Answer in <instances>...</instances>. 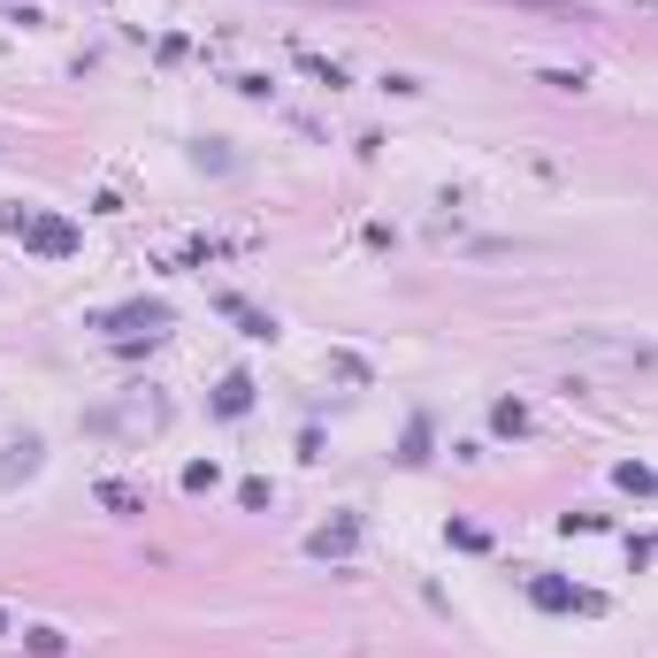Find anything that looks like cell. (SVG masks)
I'll return each mask as SVG.
<instances>
[{"mask_svg": "<svg viewBox=\"0 0 658 658\" xmlns=\"http://www.w3.org/2000/svg\"><path fill=\"white\" fill-rule=\"evenodd\" d=\"M329 8H352V0H329Z\"/></svg>", "mask_w": 658, "mask_h": 658, "instance_id": "cell-6", "label": "cell"}, {"mask_svg": "<svg viewBox=\"0 0 658 658\" xmlns=\"http://www.w3.org/2000/svg\"><path fill=\"white\" fill-rule=\"evenodd\" d=\"M528 597H536L544 613H597V590H574V582H551V574H536Z\"/></svg>", "mask_w": 658, "mask_h": 658, "instance_id": "cell-1", "label": "cell"}, {"mask_svg": "<svg viewBox=\"0 0 658 658\" xmlns=\"http://www.w3.org/2000/svg\"><path fill=\"white\" fill-rule=\"evenodd\" d=\"M0 628H8V613H0Z\"/></svg>", "mask_w": 658, "mask_h": 658, "instance_id": "cell-7", "label": "cell"}, {"mask_svg": "<svg viewBox=\"0 0 658 658\" xmlns=\"http://www.w3.org/2000/svg\"><path fill=\"white\" fill-rule=\"evenodd\" d=\"M23 644H31V651H39V658H62V651H69V636H62V628H31Z\"/></svg>", "mask_w": 658, "mask_h": 658, "instance_id": "cell-4", "label": "cell"}, {"mask_svg": "<svg viewBox=\"0 0 658 658\" xmlns=\"http://www.w3.org/2000/svg\"><path fill=\"white\" fill-rule=\"evenodd\" d=\"M352 536H360V528H352V520H337V528H322V536H315L307 551H315V559H329V551L344 559V551H352Z\"/></svg>", "mask_w": 658, "mask_h": 658, "instance_id": "cell-3", "label": "cell"}, {"mask_svg": "<svg viewBox=\"0 0 658 658\" xmlns=\"http://www.w3.org/2000/svg\"><path fill=\"white\" fill-rule=\"evenodd\" d=\"M536 85H551V92H582V85H590V77H582V69H544V77H536Z\"/></svg>", "mask_w": 658, "mask_h": 658, "instance_id": "cell-5", "label": "cell"}, {"mask_svg": "<svg viewBox=\"0 0 658 658\" xmlns=\"http://www.w3.org/2000/svg\"><path fill=\"white\" fill-rule=\"evenodd\" d=\"M15 230H23L31 245H46V253H69V230H62V222H31V215H15Z\"/></svg>", "mask_w": 658, "mask_h": 658, "instance_id": "cell-2", "label": "cell"}]
</instances>
